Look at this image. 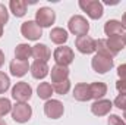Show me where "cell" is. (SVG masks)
I'll use <instances>...</instances> for the list:
<instances>
[{"label":"cell","mask_w":126,"mask_h":125,"mask_svg":"<svg viewBox=\"0 0 126 125\" xmlns=\"http://www.w3.org/2000/svg\"><path fill=\"white\" fill-rule=\"evenodd\" d=\"M67 27H69V31L72 32V34H75V35H78V37H84L90 31L88 21L84 16H81V15L72 16L69 19V22H67Z\"/></svg>","instance_id":"obj_1"},{"label":"cell","mask_w":126,"mask_h":125,"mask_svg":"<svg viewBox=\"0 0 126 125\" xmlns=\"http://www.w3.org/2000/svg\"><path fill=\"white\" fill-rule=\"evenodd\" d=\"M79 7L87 12V15L91 19H100L104 13L103 3L97 0H79Z\"/></svg>","instance_id":"obj_2"},{"label":"cell","mask_w":126,"mask_h":125,"mask_svg":"<svg viewBox=\"0 0 126 125\" xmlns=\"http://www.w3.org/2000/svg\"><path fill=\"white\" fill-rule=\"evenodd\" d=\"M32 116V109L30 104L27 103H16L12 106V118L18 124H25L31 119Z\"/></svg>","instance_id":"obj_3"},{"label":"cell","mask_w":126,"mask_h":125,"mask_svg":"<svg viewBox=\"0 0 126 125\" xmlns=\"http://www.w3.org/2000/svg\"><path fill=\"white\" fill-rule=\"evenodd\" d=\"M56 21V13L53 9L50 7H40L35 12V22L41 27V28H48L54 24Z\"/></svg>","instance_id":"obj_4"},{"label":"cell","mask_w":126,"mask_h":125,"mask_svg":"<svg viewBox=\"0 0 126 125\" xmlns=\"http://www.w3.org/2000/svg\"><path fill=\"white\" fill-rule=\"evenodd\" d=\"M32 96V88L28 83H16V85L12 88V97L18 102V103H25L31 99Z\"/></svg>","instance_id":"obj_5"},{"label":"cell","mask_w":126,"mask_h":125,"mask_svg":"<svg viewBox=\"0 0 126 125\" xmlns=\"http://www.w3.org/2000/svg\"><path fill=\"white\" fill-rule=\"evenodd\" d=\"M53 58L56 61V65H62V66H67L73 62L75 59V55H73V50L67 46H60L54 50L53 53Z\"/></svg>","instance_id":"obj_6"},{"label":"cell","mask_w":126,"mask_h":125,"mask_svg":"<svg viewBox=\"0 0 126 125\" xmlns=\"http://www.w3.org/2000/svg\"><path fill=\"white\" fill-rule=\"evenodd\" d=\"M21 32L27 40H40V37L43 35V30L41 27L35 22V21H27L21 25Z\"/></svg>","instance_id":"obj_7"},{"label":"cell","mask_w":126,"mask_h":125,"mask_svg":"<svg viewBox=\"0 0 126 125\" xmlns=\"http://www.w3.org/2000/svg\"><path fill=\"white\" fill-rule=\"evenodd\" d=\"M91 66L97 74H106L113 68V59L101 56V55H95L91 61Z\"/></svg>","instance_id":"obj_8"},{"label":"cell","mask_w":126,"mask_h":125,"mask_svg":"<svg viewBox=\"0 0 126 125\" xmlns=\"http://www.w3.org/2000/svg\"><path fill=\"white\" fill-rule=\"evenodd\" d=\"M64 112V107H63V103L59 100H47L46 104H44V113L51 118V119H59Z\"/></svg>","instance_id":"obj_9"},{"label":"cell","mask_w":126,"mask_h":125,"mask_svg":"<svg viewBox=\"0 0 126 125\" xmlns=\"http://www.w3.org/2000/svg\"><path fill=\"white\" fill-rule=\"evenodd\" d=\"M75 46L76 49L84 53V55H91L95 52V40L88 37V35H84V37H78L75 40Z\"/></svg>","instance_id":"obj_10"},{"label":"cell","mask_w":126,"mask_h":125,"mask_svg":"<svg viewBox=\"0 0 126 125\" xmlns=\"http://www.w3.org/2000/svg\"><path fill=\"white\" fill-rule=\"evenodd\" d=\"M113 107V103L110 100H106V99H101V100H95L91 106V112L94 113L95 116H104L107 115Z\"/></svg>","instance_id":"obj_11"},{"label":"cell","mask_w":126,"mask_h":125,"mask_svg":"<svg viewBox=\"0 0 126 125\" xmlns=\"http://www.w3.org/2000/svg\"><path fill=\"white\" fill-rule=\"evenodd\" d=\"M73 97H75V100H78V102H88V100H91L93 97H91L90 84H87V83H79V84H76L75 88H73Z\"/></svg>","instance_id":"obj_12"},{"label":"cell","mask_w":126,"mask_h":125,"mask_svg":"<svg viewBox=\"0 0 126 125\" xmlns=\"http://www.w3.org/2000/svg\"><path fill=\"white\" fill-rule=\"evenodd\" d=\"M32 58L35 61H41V62L47 63V61L51 58V52L46 44H35V46H32Z\"/></svg>","instance_id":"obj_13"},{"label":"cell","mask_w":126,"mask_h":125,"mask_svg":"<svg viewBox=\"0 0 126 125\" xmlns=\"http://www.w3.org/2000/svg\"><path fill=\"white\" fill-rule=\"evenodd\" d=\"M104 32L106 35L109 37H113V35H123L125 34V28L122 27L120 21H116V19H109L104 25Z\"/></svg>","instance_id":"obj_14"},{"label":"cell","mask_w":126,"mask_h":125,"mask_svg":"<svg viewBox=\"0 0 126 125\" xmlns=\"http://www.w3.org/2000/svg\"><path fill=\"white\" fill-rule=\"evenodd\" d=\"M30 63L28 61H18V59H13L10 62V74L15 75V77H24L28 69H30Z\"/></svg>","instance_id":"obj_15"},{"label":"cell","mask_w":126,"mask_h":125,"mask_svg":"<svg viewBox=\"0 0 126 125\" xmlns=\"http://www.w3.org/2000/svg\"><path fill=\"white\" fill-rule=\"evenodd\" d=\"M51 83L56 84V83H62L64 80H67L69 77V69L67 66H62V65H54L51 68Z\"/></svg>","instance_id":"obj_16"},{"label":"cell","mask_w":126,"mask_h":125,"mask_svg":"<svg viewBox=\"0 0 126 125\" xmlns=\"http://www.w3.org/2000/svg\"><path fill=\"white\" fill-rule=\"evenodd\" d=\"M107 46L110 49V52L116 56L120 50H123L126 46L125 40H123V35H113V37H109L107 38Z\"/></svg>","instance_id":"obj_17"},{"label":"cell","mask_w":126,"mask_h":125,"mask_svg":"<svg viewBox=\"0 0 126 125\" xmlns=\"http://www.w3.org/2000/svg\"><path fill=\"white\" fill-rule=\"evenodd\" d=\"M31 74L34 78H37V80H43V78H46L47 77V74H48V66H47V63L46 62H41V61H35V62L31 65Z\"/></svg>","instance_id":"obj_18"},{"label":"cell","mask_w":126,"mask_h":125,"mask_svg":"<svg viewBox=\"0 0 126 125\" xmlns=\"http://www.w3.org/2000/svg\"><path fill=\"white\" fill-rule=\"evenodd\" d=\"M32 56V46L30 44H18L16 49H15V59L18 61H28Z\"/></svg>","instance_id":"obj_19"},{"label":"cell","mask_w":126,"mask_h":125,"mask_svg":"<svg viewBox=\"0 0 126 125\" xmlns=\"http://www.w3.org/2000/svg\"><path fill=\"white\" fill-rule=\"evenodd\" d=\"M9 7H10V12L16 18H22L27 13V1L24 0H10Z\"/></svg>","instance_id":"obj_20"},{"label":"cell","mask_w":126,"mask_h":125,"mask_svg":"<svg viewBox=\"0 0 126 125\" xmlns=\"http://www.w3.org/2000/svg\"><path fill=\"white\" fill-rule=\"evenodd\" d=\"M67 32L66 30H63V28H59V27H56V28H53L51 31H50V40L54 43V44H59V46H62L64 44L66 41H67Z\"/></svg>","instance_id":"obj_21"},{"label":"cell","mask_w":126,"mask_h":125,"mask_svg":"<svg viewBox=\"0 0 126 125\" xmlns=\"http://www.w3.org/2000/svg\"><path fill=\"white\" fill-rule=\"evenodd\" d=\"M90 90H91V97L95 99V100H101L106 94H107V85L104 83H93L90 84Z\"/></svg>","instance_id":"obj_22"},{"label":"cell","mask_w":126,"mask_h":125,"mask_svg":"<svg viewBox=\"0 0 126 125\" xmlns=\"http://www.w3.org/2000/svg\"><path fill=\"white\" fill-rule=\"evenodd\" d=\"M95 52H97V55H101V56H106V58H110V59L114 58V55L110 52V49L107 46V40H104V38L95 40Z\"/></svg>","instance_id":"obj_23"},{"label":"cell","mask_w":126,"mask_h":125,"mask_svg":"<svg viewBox=\"0 0 126 125\" xmlns=\"http://www.w3.org/2000/svg\"><path fill=\"white\" fill-rule=\"evenodd\" d=\"M53 85L50 83H41L38 87H37V93H38V97L43 99V100H48L53 94Z\"/></svg>","instance_id":"obj_24"},{"label":"cell","mask_w":126,"mask_h":125,"mask_svg":"<svg viewBox=\"0 0 126 125\" xmlns=\"http://www.w3.org/2000/svg\"><path fill=\"white\" fill-rule=\"evenodd\" d=\"M53 90H54L57 94H60V96L66 94L69 90H70V81H69V80H64V81H62V83L53 84Z\"/></svg>","instance_id":"obj_25"},{"label":"cell","mask_w":126,"mask_h":125,"mask_svg":"<svg viewBox=\"0 0 126 125\" xmlns=\"http://www.w3.org/2000/svg\"><path fill=\"white\" fill-rule=\"evenodd\" d=\"M10 110H12V103H10V100L6 99V97H0V116L7 115Z\"/></svg>","instance_id":"obj_26"},{"label":"cell","mask_w":126,"mask_h":125,"mask_svg":"<svg viewBox=\"0 0 126 125\" xmlns=\"http://www.w3.org/2000/svg\"><path fill=\"white\" fill-rule=\"evenodd\" d=\"M10 87V80L4 72H0V94L6 93Z\"/></svg>","instance_id":"obj_27"},{"label":"cell","mask_w":126,"mask_h":125,"mask_svg":"<svg viewBox=\"0 0 126 125\" xmlns=\"http://www.w3.org/2000/svg\"><path fill=\"white\" fill-rule=\"evenodd\" d=\"M114 106L122 110H126V94H119L114 99Z\"/></svg>","instance_id":"obj_28"},{"label":"cell","mask_w":126,"mask_h":125,"mask_svg":"<svg viewBox=\"0 0 126 125\" xmlns=\"http://www.w3.org/2000/svg\"><path fill=\"white\" fill-rule=\"evenodd\" d=\"M9 21V13H7V9L4 4L0 3V25L4 27V24Z\"/></svg>","instance_id":"obj_29"},{"label":"cell","mask_w":126,"mask_h":125,"mask_svg":"<svg viewBox=\"0 0 126 125\" xmlns=\"http://www.w3.org/2000/svg\"><path fill=\"white\" fill-rule=\"evenodd\" d=\"M107 125H126V122H123V119L117 115H110L107 119Z\"/></svg>","instance_id":"obj_30"},{"label":"cell","mask_w":126,"mask_h":125,"mask_svg":"<svg viewBox=\"0 0 126 125\" xmlns=\"http://www.w3.org/2000/svg\"><path fill=\"white\" fill-rule=\"evenodd\" d=\"M116 88L120 94H126V80H119L116 83Z\"/></svg>","instance_id":"obj_31"},{"label":"cell","mask_w":126,"mask_h":125,"mask_svg":"<svg viewBox=\"0 0 126 125\" xmlns=\"http://www.w3.org/2000/svg\"><path fill=\"white\" fill-rule=\"evenodd\" d=\"M117 75L120 77V80H126V63L120 65L117 68Z\"/></svg>","instance_id":"obj_32"},{"label":"cell","mask_w":126,"mask_h":125,"mask_svg":"<svg viewBox=\"0 0 126 125\" xmlns=\"http://www.w3.org/2000/svg\"><path fill=\"white\" fill-rule=\"evenodd\" d=\"M120 24H122V27L126 30V12L123 13V16H122V21H120Z\"/></svg>","instance_id":"obj_33"},{"label":"cell","mask_w":126,"mask_h":125,"mask_svg":"<svg viewBox=\"0 0 126 125\" xmlns=\"http://www.w3.org/2000/svg\"><path fill=\"white\" fill-rule=\"evenodd\" d=\"M3 63H4V53L0 50V68L3 66Z\"/></svg>","instance_id":"obj_34"},{"label":"cell","mask_w":126,"mask_h":125,"mask_svg":"<svg viewBox=\"0 0 126 125\" xmlns=\"http://www.w3.org/2000/svg\"><path fill=\"white\" fill-rule=\"evenodd\" d=\"M1 35H3V27L0 25V37H1Z\"/></svg>","instance_id":"obj_35"},{"label":"cell","mask_w":126,"mask_h":125,"mask_svg":"<svg viewBox=\"0 0 126 125\" xmlns=\"http://www.w3.org/2000/svg\"><path fill=\"white\" fill-rule=\"evenodd\" d=\"M0 125H7V124H6V122H4L3 119H0Z\"/></svg>","instance_id":"obj_36"},{"label":"cell","mask_w":126,"mask_h":125,"mask_svg":"<svg viewBox=\"0 0 126 125\" xmlns=\"http://www.w3.org/2000/svg\"><path fill=\"white\" fill-rule=\"evenodd\" d=\"M123 40H125V43H126V32L123 34Z\"/></svg>","instance_id":"obj_37"},{"label":"cell","mask_w":126,"mask_h":125,"mask_svg":"<svg viewBox=\"0 0 126 125\" xmlns=\"http://www.w3.org/2000/svg\"><path fill=\"white\" fill-rule=\"evenodd\" d=\"M123 118H125V121H126V110H125V115H123Z\"/></svg>","instance_id":"obj_38"}]
</instances>
